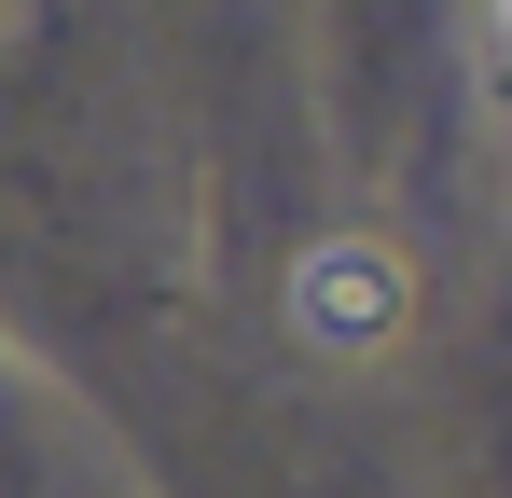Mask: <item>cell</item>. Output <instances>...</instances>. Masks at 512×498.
I'll use <instances>...</instances> for the list:
<instances>
[{
	"label": "cell",
	"instance_id": "6da1fadb",
	"mask_svg": "<svg viewBox=\"0 0 512 498\" xmlns=\"http://www.w3.org/2000/svg\"><path fill=\"white\" fill-rule=\"evenodd\" d=\"M402 319H416V277H402L388 236H319L291 263V332H305L319 360H374Z\"/></svg>",
	"mask_w": 512,
	"mask_h": 498
},
{
	"label": "cell",
	"instance_id": "7a4b0ae2",
	"mask_svg": "<svg viewBox=\"0 0 512 498\" xmlns=\"http://www.w3.org/2000/svg\"><path fill=\"white\" fill-rule=\"evenodd\" d=\"M485 42H499V83H512V0H485Z\"/></svg>",
	"mask_w": 512,
	"mask_h": 498
}]
</instances>
